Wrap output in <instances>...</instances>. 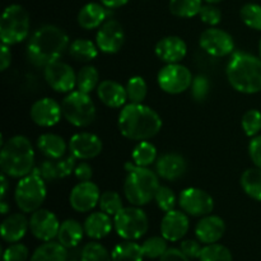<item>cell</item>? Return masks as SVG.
Here are the masks:
<instances>
[{
	"instance_id": "obj_55",
	"label": "cell",
	"mask_w": 261,
	"mask_h": 261,
	"mask_svg": "<svg viewBox=\"0 0 261 261\" xmlns=\"http://www.w3.org/2000/svg\"><path fill=\"white\" fill-rule=\"evenodd\" d=\"M9 211H10V205L5 201V199H2V200H0V213H2L3 216H5Z\"/></svg>"
},
{
	"instance_id": "obj_15",
	"label": "cell",
	"mask_w": 261,
	"mask_h": 261,
	"mask_svg": "<svg viewBox=\"0 0 261 261\" xmlns=\"http://www.w3.org/2000/svg\"><path fill=\"white\" fill-rule=\"evenodd\" d=\"M101 190L92 181H79L70 191L69 203L73 211L87 213L96 208L101 198Z\"/></svg>"
},
{
	"instance_id": "obj_2",
	"label": "cell",
	"mask_w": 261,
	"mask_h": 261,
	"mask_svg": "<svg viewBox=\"0 0 261 261\" xmlns=\"http://www.w3.org/2000/svg\"><path fill=\"white\" fill-rule=\"evenodd\" d=\"M117 126L124 138L143 142L152 139L161 132L162 119L157 111L144 103H129L120 111Z\"/></svg>"
},
{
	"instance_id": "obj_30",
	"label": "cell",
	"mask_w": 261,
	"mask_h": 261,
	"mask_svg": "<svg viewBox=\"0 0 261 261\" xmlns=\"http://www.w3.org/2000/svg\"><path fill=\"white\" fill-rule=\"evenodd\" d=\"M30 261H68V249L59 241H47L33 251Z\"/></svg>"
},
{
	"instance_id": "obj_10",
	"label": "cell",
	"mask_w": 261,
	"mask_h": 261,
	"mask_svg": "<svg viewBox=\"0 0 261 261\" xmlns=\"http://www.w3.org/2000/svg\"><path fill=\"white\" fill-rule=\"evenodd\" d=\"M193 73L182 64H166L157 75L160 88L168 94H180L190 89Z\"/></svg>"
},
{
	"instance_id": "obj_57",
	"label": "cell",
	"mask_w": 261,
	"mask_h": 261,
	"mask_svg": "<svg viewBox=\"0 0 261 261\" xmlns=\"http://www.w3.org/2000/svg\"><path fill=\"white\" fill-rule=\"evenodd\" d=\"M259 58L261 59V40H260V43H259Z\"/></svg>"
},
{
	"instance_id": "obj_46",
	"label": "cell",
	"mask_w": 261,
	"mask_h": 261,
	"mask_svg": "<svg viewBox=\"0 0 261 261\" xmlns=\"http://www.w3.org/2000/svg\"><path fill=\"white\" fill-rule=\"evenodd\" d=\"M199 18L203 23L208 24L209 27H217L222 22V10L216 4H203Z\"/></svg>"
},
{
	"instance_id": "obj_4",
	"label": "cell",
	"mask_w": 261,
	"mask_h": 261,
	"mask_svg": "<svg viewBox=\"0 0 261 261\" xmlns=\"http://www.w3.org/2000/svg\"><path fill=\"white\" fill-rule=\"evenodd\" d=\"M0 168L10 178H22L35 170V150L24 135H14L2 142Z\"/></svg>"
},
{
	"instance_id": "obj_5",
	"label": "cell",
	"mask_w": 261,
	"mask_h": 261,
	"mask_svg": "<svg viewBox=\"0 0 261 261\" xmlns=\"http://www.w3.org/2000/svg\"><path fill=\"white\" fill-rule=\"evenodd\" d=\"M126 177L124 181V195L132 205L143 206L154 200L160 188V176L149 167H139L133 162L125 165Z\"/></svg>"
},
{
	"instance_id": "obj_8",
	"label": "cell",
	"mask_w": 261,
	"mask_h": 261,
	"mask_svg": "<svg viewBox=\"0 0 261 261\" xmlns=\"http://www.w3.org/2000/svg\"><path fill=\"white\" fill-rule=\"evenodd\" d=\"M63 117L76 127H87L96 120V105L91 96L81 91L66 93L61 101Z\"/></svg>"
},
{
	"instance_id": "obj_21",
	"label": "cell",
	"mask_w": 261,
	"mask_h": 261,
	"mask_svg": "<svg viewBox=\"0 0 261 261\" xmlns=\"http://www.w3.org/2000/svg\"><path fill=\"white\" fill-rule=\"evenodd\" d=\"M188 171V162L178 153H166L155 161V172L161 178L170 182L180 180Z\"/></svg>"
},
{
	"instance_id": "obj_11",
	"label": "cell",
	"mask_w": 261,
	"mask_h": 261,
	"mask_svg": "<svg viewBox=\"0 0 261 261\" xmlns=\"http://www.w3.org/2000/svg\"><path fill=\"white\" fill-rule=\"evenodd\" d=\"M199 45L208 55L213 58H224L234 53V40L227 31L211 27L203 31Z\"/></svg>"
},
{
	"instance_id": "obj_19",
	"label": "cell",
	"mask_w": 261,
	"mask_h": 261,
	"mask_svg": "<svg viewBox=\"0 0 261 261\" xmlns=\"http://www.w3.org/2000/svg\"><path fill=\"white\" fill-rule=\"evenodd\" d=\"M76 166V158L73 154L64 155L63 158L58 160H50L46 158L43 162L40 163L35 172H37L45 181H56L60 178H66L69 175L74 172Z\"/></svg>"
},
{
	"instance_id": "obj_27",
	"label": "cell",
	"mask_w": 261,
	"mask_h": 261,
	"mask_svg": "<svg viewBox=\"0 0 261 261\" xmlns=\"http://www.w3.org/2000/svg\"><path fill=\"white\" fill-rule=\"evenodd\" d=\"M84 232L92 240H102L111 233L114 228V221L111 216L105 212H93L86 218L83 223Z\"/></svg>"
},
{
	"instance_id": "obj_1",
	"label": "cell",
	"mask_w": 261,
	"mask_h": 261,
	"mask_svg": "<svg viewBox=\"0 0 261 261\" xmlns=\"http://www.w3.org/2000/svg\"><path fill=\"white\" fill-rule=\"evenodd\" d=\"M69 36L55 24H43L35 31L27 43V58L35 66L45 68L60 60L69 48Z\"/></svg>"
},
{
	"instance_id": "obj_36",
	"label": "cell",
	"mask_w": 261,
	"mask_h": 261,
	"mask_svg": "<svg viewBox=\"0 0 261 261\" xmlns=\"http://www.w3.org/2000/svg\"><path fill=\"white\" fill-rule=\"evenodd\" d=\"M99 83V73L94 66L86 65L76 73V89L83 93L91 94Z\"/></svg>"
},
{
	"instance_id": "obj_56",
	"label": "cell",
	"mask_w": 261,
	"mask_h": 261,
	"mask_svg": "<svg viewBox=\"0 0 261 261\" xmlns=\"http://www.w3.org/2000/svg\"><path fill=\"white\" fill-rule=\"evenodd\" d=\"M205 3H208V4H218V3L223 2V0H204Z\"/></svg>"
},
{
	"instance_id": "obj_43",
	"label": "cell",
	"mask_w": 261,
	"mask_h": 261,
	"mask_svg": "<svg viewBox=\"0 0 261 261\" xmlns=\"http://www.w3.org/2000/svg\"><path fill=\"white\" fill-rule=\"evenodd\" d=\"M241 126L249 138L259 135L261 132V112L259 110L252 109L245 112L241 120Z\"/></svg>"
},
{
	"instance_id": "obj_37",
	"label": "cell",
	"mask_w": 261,
	"mask_h": 261,
	"mask_svg": "<svg viewBox=\"0 0 261 261\" xmlns=\"http://www.w3.org/2000/svg\"><path fill=\"white\" fill-rule=\"evenodd\" d=\"M125 87H126L127 99L130 101V103H143L144 102L148 93V86L143 76H132Z\"/></svg>"
},
{
	"instance_id": "obj_18",
	"label": "cell",
	"mask_w": 261,
	"mask_h": 261,
	"mask_svg": "<svg viewBox=\"0 0 261 261\" xmlns=\"http://www.w3.org/2000/svg\"><path fill=\"white\" fill-rule=\"evenodd\" d=\"M30 115L32 121L38 126L53 127L59 124L63 117L61 103L50 97H43V98L37 99L31 106Z\"/></svg>"
},
{
	"instance_id": "obj_50",
	"label": "cell",
	"mask_w": 261,
	"mask_h": 261,
	"mask_svg": "<svg viewBox=\"0 0 261 261\" xmlns=\"http://www.w3.org/2000/svg\"><path fill=\"white\" fill-rule=\"evenodd\" d=\"M74 175L79 181H91L93 177V168L88 162L76 163Z\"/></svg>"
},
{
	"instance_id": "obj_54",
	"label": "cell",
	"mask_w": 261,
	"mask_h": 261,
	"mask_svg": "<svg viewBox=\"0 0 261 261\" xmlns=\"http://www.w3.org/2000/svg\"><path fill=\"white\" fill-rule=\"evenodd\" d=\"M0 184H2V189H0V200L2 199H5L8 193V189H9V182H8V176L4 175L2 172V176H0Z\"/></svg>"
},
{
	"instance_id": "obj_49",
	"label": "cell",
	"mask_w": 261,
	"mask_h": 261,
	"mask_svg": "<svg viewBox=\"0 0 261 261\" xmlns=\"http://www.w3.org/2000/svg\"><path fill=\"white\" fill-rule=\"evenodd\" d=\"M249 155L255 167L261 168V135L251 138L249 144Z\"/></svg>"
},
{
	"instance_id": "obj_13",
	"label": "cell",
	"mask_w": 261,
	"mask_h": 261,
	"mask_svg": "<svg viewBox=\"0 0 261 261\" xmlns=\"http://www.w3.org/2000/svg\"><path fill=\"white\" fill-rule=\"evenodd\" d=\"M45 81L59 93H70L76 88V73L69 64L58 60L43 68Z\"/></svg>"
},
{
	"instance_id": "obj_35",
	"label": "cell",
	"mask_w": 261,
	"mask_h": 261,
	"mask_svg": "<svg viewBox=\"0 0 261 261\" xmlns=\"http://www.w3.org/2000/svg\"><path fill=\"white\" fill-rule=\"evenodd\" d=\"M204 0H170L168 9L177 18H193L199 15Z\"/></svg>"
},
{
	"instance_id": "obj_12",
	"label": "cell",
	"mask_w": 261,
	"mask_h": 261,
	"mask_svg": "<svg viewBox=\"0 0 261 261\" xmlns=\"http://www.w3.org/2000/svg\"><path fill=\"white\" fill-rule=\"evenodd\" d=\"M178 205L181 211L191 217H205L214 209V199L205 190L198 188H188L178 195Z\"/></svg>"
},
{
	"instance_id": "obj_24",
	"label": "cell",
	"mask_w": 261,
	"mask_h": 261,
	"mask_svg": "<svg viewBox=\"0 0 261 261\" xmlns=\"http://www.w3.org/2000/svg\"><path fill=\"white\" fill-rule=\"evenodd\" d=\"M96 91L99 101L110 109H122L129 101L126 87H124L119 82L112 81V79L102 81Z\"/></svg>"
},
{
	"instance_id": "obj_53",
	"label": "cell",
	"mask_w": 261,
	"mask_h": 261,
	"mask_svg": "<svg viewBox=\"0 0 261 261\" xmlns=\"http://www.w3.org/2000/svg\"><path fill=\"white\" fill-rule=\"evenodd\" d=\"M99 3H102L109 9H117V8L126 5L129 0H99Z\"/></svg>"
},
{
	"instance_id": "obj_6",
	"label": "cell",
	"mask_w": 261,
	"mask_h": 261,
	"mask_svg": "<svg viewBox=\"0 0 261 261\" xmlns=\"http://www.w3.org/2000/svg\"><path fill=\"white\" fill-rule=\"evenodd\" d=\"M31 18L27 10L19 4L8 5L0 18V38L8 46L22 42L30 35Z\"/></svg>"
},
{
	"instance_id": "obj_9",
	"label": "cell",
	"mask_w": 261,
	"mask_h": 261,
	"mask_svg": "<svg viewBox=\"0 0 261 261\" xmlns=\"http://www.w3.org/2000/svg\"><path fill=\"white\" fill-rule=\"evenodd\" d=\"M114 228L122 240L137 241L147 233L149 219L140 206H124L114 217Z\"/></svg>"
},
{
	"instance_id": "obj_44",
	"label": "cell",
	"mask_w": 261,
	"mask_h": 261,
	"mask_svg": "<svg viewBox=\"0 0 261 261\" xmlns=\"http://www.w3.org/2000/svg\"><path fill=\"white\" fill-rule=\"evenodd\" d=\"M154 201L161 211L167 213V212H171L175 209L176 203L178 200H176V195L172 191V189L168 188V186H160L157 193H155Z\"/></svg>"
},
{
	"instance_id": "obj_23",
	"label": "cell",
	"mask_w": 261,
	"mask_h": 261,
	"mask_svg": "<svg viewBox=\"0 0 261 261\" xmlns=\"http://www.w3.org/2000/svg\"><path fill=\"white\" fill-rule=\"evenodd\" d=\"M226 233V223L218 216L208 214L201 217L195 226L196 240L204 245L217 244Z\"/></svg>"
},
{
	"instance_id": "obj_16",
	"label": "cell",
	"mask_w": 261,
	"mask_h": 261,
	"mask_svg": "<svg viewBox=\"0 0 261 261\" xmlns=\"http://www.w3.org/2000/svg\"><path fill=\"white\" fill-rule=\"evenodd\" d=\"M60 222L55 213L48 209L40 208L38 211L33 212L30 218V229L31 233L37 240L43 242L53 241L58 237Z\"/></svg>"
},
{
	"instance_id": "obj_39",
	"label": "cell",
	"mask_w": 261,
	"mask_h": 261,
	"mask_svg": "<svg viewBox=\"0 0 261 261\" xmlns=\"http://www.w3.org/2000/svg\"><path fill=\"white\" fill-rule=\"evenodd\" d=\"M199 261H233V257L224 245L217 242L203 247Z\"/></svg>"
},
{
	"instance_id": "obj_22",
	"label": "cell",
	"mask_w": 261,
	"mask_h": 261,
	"mask_svg": "<svg viewBox=\"0 0 261 261\" xmlns=\"http://www.w3.org/2000/svg\"><path fill=\"white\" fill-rule=\"evenodd\" d=\"M154 53L166 64H177L188 54V45L178 36H166L155 43Z\"/></svg>"
},
{
	"instance_id": "obj_32",
	"label": "cell",
	"mask_w": 261,
	"mask_h": 261,
	"mask_svg": "<svg viewBox=\"0 0 261 261\" xmlns=\"http://www.w3.org/2000/svg\"><path fill=\"white\" fill-rule=\"evenodd\" d=\"M111 257L112 261H143L145 256L142 245L137 244L135 241L124 240L114 247Z\"/></svg>"
},
{
	"instance_id": "obj_7",
	"label": "cell",
	"mask_w": 261,
	"mask_h": 261,
	"mask_svg": "<svg viewBox=\"0 0 261 261\" xmlns=\"http://www.w3.org/2000/svg\"><path fill=\"white\" fill-rule=\"evenodd\" d=\"M47 196L46 181L32 171V173L19 178L14 191V201L20 212L32 214L42 206Z\"/></svg>"
},
{
	"instance_id": "obj_31",
	"label": "cell",
	"mask_w": 261,
	"mask_h": 261,
	"mask_svg": "<svg viewBox=\"0 0 261 261\" xmlns=\"http://www.w3.org/2000/svg\"><path fill=\"white\" fill-rule=\"evenodd\" d=\"M69 55L76 61L81 63H89L98 56L99 48L97 47L96 42L88 40V38H75L69 45Z\"/></svg>"
},
{
	"instance_id": "obj_29",
	"label": "cell",
	"mask_w": 261,
	"mask_h": 261,
	"mask_svg": "<svg viewBox=\"0 0 261 261\" xmlns=\"http://www.w3.org/2000/svg\"><path fill=\"white\" fill-rule=\"evenodd\" d=\"M84 227L75 219H66L60 224L58 241L66 249H74L82 242L84 236Z\"/></svg>"
},
{
	"instance_id": "obj_34",
	"label": "cell",
	"mask_w": 261,
	"mask_h": 261,
	"mask_svg": "<svg viewBox=\"0 0 261 261\" xmlns=\"http://www.w3.org/2000/svg\"><path fill=\"white\" fill-rule=\"evenodd\" d=\"M132 162L139 167H149L157 161V148L148 140L138 142L132 153Z\"/></svg>"
},
{
	"instance_id": "obj_20",
	"label": "cell",
	"mask_w": 261,
	"mask_h": 261,
	"mask_svg": "<svg viewBox=\"0 0 261 261\" xmlns=\"http://www.w3.org/2000/svg\"><path fill=\"white\" fill-rule=\"evenodd\" d=\"M190 228V221L184 211L167 212L161 222V234L168 242L181 241Z\"/></svg>"
},
{
	"instance_id": "obj_52",
	"label": "cell",
	"mask_w": 261,
	"mask_h": 261,
	"mask_svg": "<svg viewBox=\"0 0 261 261\" xmlns=\"http://www.w3.org/2000/svg\"><path fill=\"white\" fill-rule=\"evenodd\" d=\"M12 63V53L10 46L2 43V51H0V70L5 71Z\"/></svg>"
},
{
	"instance_id": "obj_40",
	"label": "cell",
	"mask_w": 261,
	"mask_h": 261,
	"mask_svg": "<svg viewBox=\"0 0 261 261\" xmlns=\"http://www.w3.org/2000/svg\"><path fill=\"white\" fill-rule=\"evenodd\" d=\"M240 17L249 28L261 31V5L256 3H247L240 10Z\"/></svg>"
},
{
	"instance_id": "obj_48",
	"label": "cell",
	"mask_w": 261,
	"mask_h": 261,
	"mask_svg": "<svg viewBox=\"0 0 261 261\" xmlns=\"http://www.w3.org/2000/svg\"><path fill=\"white\" fill-rule=\"evenodd\" d=\"M201 242L199 240H184L180 245V250L189 259H199L201 254Z\"/></svg>"
},
{
	"instance_id": "obj_45",
	"label": "cell",
	"mask_w": 261,
	"mask_h": 261,
	"mask_svg": "<svg viewBox=\"0 0 261 261\" xmlns=\"http://www.w3.org/2000/svg\"><path fill=\"white\" fill-rule=\"evenodd\" d=\"M191 96L196 102H204L209 96L211 92V82L208 76L196 75L191 83Z\"/></svg>"
},
{
	"instance_id": "obj_14",
	"label": "cell",
	"mask_w": 261,
	"mask_h": 261,
	"mask_svg": "<svg viewBox=\"0 0 261 261\" xmlns=\"http://www.w3.org/2000/svg\"><path fill=\"white\" fill-rule=\"evenodd\" d=\"M125 43V31L121 23L116 19H107L98 28L96 35V45L103 54H116Z\"/></svg>"
},
{
	"instance_id": "obj_3",
	"label": "cell",
	"mask_w": 261,
	"mask_h": 261,
	"mask_svg": "<svg viewBox=\"0 0 261 261\" xmlns=\"http://www.w3.org/2000/svg\"><path fill=\"white\" fill-rule=\"evenodd\" d=\"M226 75L234 91L244 94L261 92V59L250 53L237 51L231 55Z\"/></svg>"
},
{
	"instance_id": "obj_33",
	"label": "cell",
	"mask_w": 261,
	"mask_h": 261,
	"mask_svg": "<svg viewBox=\"0 0 261 261\" xmlns=\"http://www.w3.org/2000/svg\"><path fill=\"white\" fill-rule=\"evenodd\" d=\"M241 188L247 196L261 201V168H249L241 175Z\"/></svg>"
},
{
	"instance_id": "obj_17",
	"label": "cell",
	"mask_w": 261,
	"mask_h": 261,
	"mask_svg": "<svg viewBox=\"0 0 261 261\" xmlns=\"http://www.w3.org/2000/svg\"><path fill=\"white\" fill-rule=\"evenodd\" d=\"M103 149L101 138L92 133H76L69 140V150L76 160L88 161L98 157Z\"/></svg>"
},
{
	"instance_id": "obj_25",
	"label": "cell",
	"mask_w": 261,
	"mask_h": 261,
	"mask_svg": "<svg viewBox=\"0 0 261 261\" xmlns=\"http://www.w3.org/2000/svg\"><path fill=\"white\" fill-rule=\"evenodd\" d=\"M28 228H30V219H27L24 213L23 212L13 213L3 221L0 233H2L3 241L8 244H15L25 236Z\"/></svg>"
},
{
	"instance_id": "obj_38",
	"label": "cell",
	"mask_w": 261,
	"mask_h": 261,
	"mask_svg": "<svg viewBox=\"0 0 261 261\" xmlns=\"http://www.w3.org/2000/svg\"><path fill=\"white\" fill-rule=\"evenodd\" d=\"M98 205L102 212H105V213H107L111 217L116 216L124 208V204H122V199L120 196V194L112 190L103 191L101 194Z\"/></svg>"
},
{
	"instance_id": "obj_58",
	"label": "cell",
	"mask_w": 261,
	"mask_h": 261,
	"mask_svg": "<svg viewBox=\"0 0 261 261\" xmlns=\"http://www.w3.org/2000/svg\"><path fill=\"white\" fill-rule=\"evenodd\" d=\"M68 261H76V260H68Z\"/></svg>"
},
{
	"instance_id": "obj_41",
	"label": "cell",
	"mask_w": 261,
	"mask_h": 261,
	"mask_svg": "<svg viewBox=\"0 0 261 261\" xmlns=\"http://www.w3.org/2000/svg\"><path fill=\"white\" fill-rule=\"evenodd\" d=\"M167 240L163 236H153L142 244L144 256L148 259H160L168 250Z\"/></svg>"
},
{
	"instance_id": "obj_42",
	"label": "cell",
	"mask_w": 261,
	"mask_h": 261,
	"mask_svg": "<svg viewBox=\"0 0 261 261\" xmlns=\"http://www.w3.org/2000/svg\"><path fill=\"white\" fill-rule=\"evenodd\" d=\"M81 261H112V257L103 245L89 242L82 250Z\"/></svg>"
},
{
	"instance_id": "obj_26",
	"label": "cell",
	"mask_w": 261,
	"mask_h": 261,
	"mask_svg": "<svg viewBox=\"0 0 261 261\" xmlns=\"http://www.w3.org/2000/svg\"><path fill=\"white\" fill-rule=\"evenodd\" d=\"M107 9L109 8L105 7L102 3H87L78 13V17H76L78 24L87 31L99 28L107 20L106 18L109 15Z\"/></svg>"
},
{
	"instance_id": "obj_51",
	"label": "cell",
	"mask_w": 261,
	"mask_h": 261,
	"mask_svg": "<svg viewBox=\"0 0 261 261\" xmlns=\"http://www.w3.org/2000/svg\"><path fill=\"white\" fill-rule=\"evenodd\" d=\"M160 261H190V259L180 249H175L173 247V249H168L160 257Z\"/></svg>"
},
{
	"instance_id": "obj_28",
	"label": "cell",
	"mask_w": 261,
	"mask_h": 261,
	"mask_svg": "<svg viewBox=\"0 0 261 261\" xmlns=\"http://www.w3.org/2000/svg\"><path fill=\"white\" fill-rule=\"evenodd\" d=\"M37 148L46 158L58 160V158H63L65 155L69 144H66L64 138L60 135L45 133L38 137Z\"/></svg>"
},
{
	"instance_id": "obj_47",
	"label": "cell",
	"mask_w": 261,
	"mask_h": 261,
	"mask_svg": "<svg viewBox=\"0 0 261 261\" xmlns=\"http://www.w3.org/2000/svg\"><path fill=\"white\" fill-rule=\"evenodd\" d=\"M30 256L27 246L19 242L10 244L9 247H7L3 254V261H27Z\"/></svg>"
}]
</instances>
